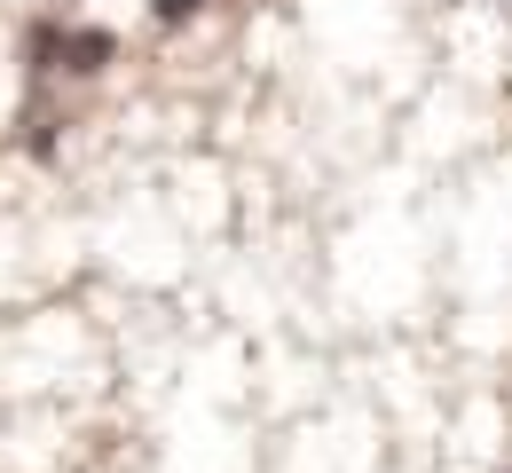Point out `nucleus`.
<instances>
[{
	"instance_id": "nucleus-2",
	"label": "nucleus",
	"mask_w": 512,
	"mask_h": 473,
	"mask_svg": "<svg viewBox=\"0 0 512 473\" xmlns=\"http://www.w3.org/2000/svg\"><path fill=\"white\" fill-rule=\"evenodd\" d=\"M197 8H205V0H158V24H190Z\"/></svg>"
},
{
	"instance_id": "nucleus-1",
	"label": "nucleus",
	"mask_w": 512,
	"mask_h": 473,
	"mask_svg": "<svg viewBox=\"0 0 512 473\" xmlns=\"http://www.w3.org/2000/svg\"><path fill=\"white\" fill-rule=\"evenodd\" d=\"M111 48H119V40L95 32V24H87V32H64V71H103V64H111Z\"/></svg>"
}]
</instances>
